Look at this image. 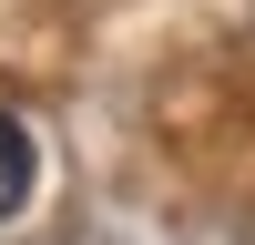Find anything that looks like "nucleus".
<instances>
[{"mask_svg": "<svg viewBox=\"0 0 255 245\" xmlns=\"http://www.w3.org/2000/svg\"><path fill=\"white\" fill-rule=\"evenodd\" d=\"M31 174H41V153H31V122H20V113H0V215H20Z\"/></svg>", "mask_w": 255, "mask_h": 245, "instance_id": "1", "label": "nucleus"}]
</instances>
